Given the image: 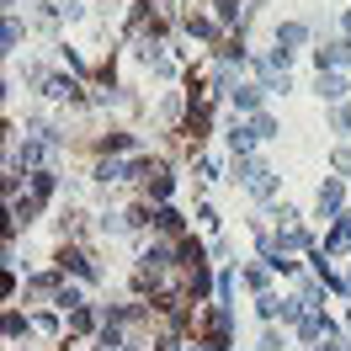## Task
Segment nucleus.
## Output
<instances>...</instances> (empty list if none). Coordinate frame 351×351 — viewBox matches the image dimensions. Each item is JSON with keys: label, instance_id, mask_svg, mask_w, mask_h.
I'll list each match as a JSON object with an SVG mask.
<instances>
[{"label": "nucleus", "instance_id": "obj_1", "mask_svg": "<svg viewBox=\"0 0 351 351\" xmlns=\"http://www.w3.org/2000/svg\"><path fill=\"white\" fill-rule=\"evenodd\" d=\"M304 38H308V27H304V22H287L282 32H277V48H287V53H293V48L304 43Z\"/></svg>", "mask_w": 351, "mask_h": 351}, {"label": "nucleus", "instance_id": "obj_2", "mask_svg": "<svg viewBox=\"0 0 351 351\" xmlns=\"http://www.w3.org/2000/svg\"><path fill=\"white\" fill-rule=\"evenodd\" d=\"M319 96H325V101H341V96H346V80H341V75H325V69H319Z\"/></svg>", "mask_w": 351, "mask_h": 351}, {"label": "nucleus", "instance_id": "obj_3", "mask_svg": "<svg viewBox=\"0 0 351 351\" xmlns=\"http://www.w3.org/2000/svg\"><path fill=\"white\" fill-rule=\"evenodd\" d=\"M229 144H234V154H250L256 144H261V133H256V128H234V133H229Z\"/></svg>", "mask_w": 351, "mask_h": 351}, {"label": "nucleus", "instance_id": "obj_4", "mask_svg": "<svg viewBox=\"0 0 351 351\" xmlns=\"http://www.w3.org/2000/svg\"><path fill=\"white\" fill-rule=\"evenodd\" d=\"M325 64H351V43H330V48H319V69Z\"/></svg>", "mask_w": 351, "mask_h": 351}, {"label": "nucleus", "instance_id": "obj_5", "mask_svg": "<svg viewBox=\"0 0 351 351\" xmlns=\"http://www.w3.org/2000/svg\"><path fill=\"white\" fill-rule=\"evenodd\" d=\"M341 208V181H325L319 186V213H335Z\"/></svg>", "mask_w": 351, "mask_h": 351}, {"label": "nucleus", "instance_id": "obj_6", "mask_svg": "<svg viewBox=\"0 0 351 351\" xmlns=\"http://www.w3.org/2000/svg\"><path fill=\"white\" fill-rule=\"evenodd\" d=\"M234 107L256 112V107H261V86H240V90H234Z\"/></svg>", "mask_w": 351, "mask_h": 351}, {"label": "nucleus", "instance_id": "obj_7", "mask_svg": "<svg viewBox=\"0 0 351 351\" xmlns=\"http://www.w3.org/2000/svg\"><path fill=\"white\" fill-rule=\"evenodd\" d=\"M64 271H80V277H90V261H86V256H75V250H69V256H64Z\"/></svg>", "mask_w": 351, "mask_h": 351}, {"label": "nucleus", "instance_id": "obj_8", "mask_svg": "<svg viewBox=\"0 0 351 351\" xmlns=\"http://www.w3.org/2000/svg\"><path fill=\"white\" fill-rule=\"evenodd\" d=\"M75 90H80L75 80H48V96H75Z\"/></svg>", "mask_w": 351, "mask_h": 351}, {"label": "nucleus", "instance_id": "obj_9", "mask_svg": "<svg viewBox=\"0 0 351 351\" xmlns=\"http://www.w3.org/2000/svg\"><path fill=\"white\" fill-rule=\"evenodd\" d=\"M298 245H308V234H304V229H287V234H282V250H298Z\"/></svg>", "mask_w": 351, "mask_h": 351}, {"label": "nucleus", "instance_id": "obj_10", "mask_svg": "<svg viewBox=\"0 0 351 351\" xmlns=\"http://www.w3.org/2000/svg\"><path fill=\"white\" fill-rule=\"evenodd\" d=\"M16 43H22V22L11 16V22H5V48H16Z\"/></svg>", "mask_w": 351, "mask_h": 351}, {"label": "nucleus", "instance_id": "obj_11", "mask_svg": "<svg viewBox=\"0 0 351 351\" xmlns=\"http://www.w3.org/2000/svg\"><path fill=\"white\" fill-rule=\"evenodd\" d=\"M16 160H22V165H38V160H43V144H27V149L16 154Z\"/></svg>", "mask_w": 351, "mask_h": 351}, {"label": "nucleus", "instance_id": "obj_12", "mask_svg": "<svg viewBox=\"0 0 351 351\" xmlns=\"http://www.w3.org/2000/svg\"><path fill=\"white\" fill-rule=\"evenodd\" d=\"M219 16H223V22H234V16H240V0H219Z\"/></svg>", "mask_w": 351, "mask_h": 351}, {"label": "nucleus", "instance_id": "obj_13", "mask_svg": "<svg viewBox=\"0 0 351 351\" xmlns=\"http://www.w3.org/2000/svg\"><path fill=\"white\" fill-rule=\"evenodd\" d=\"M346 27H351V11H346Z\"/></svg>", "mask_w": 351, "mask_h": 351}, {"label": "nucleus", "instance_id": "obj_14", "mask_svg": "<svg viewBox=\"0 0 351 351\" xmlns=\"http://www.w3.org/2000/svg\"><path fill=\"white\" fill-rule=\"evenodd\" d=\"M346 229H351V223H346Z\"/></svg>", "mask_w": 351, "mask_h": 351}, {"label": "nucleus", "instance_id": "obj_15", "mask_svg": "<svg viewBox=\"0 0 351 351\" xmlns=\"http://www.w3.org/2000/svg\"><path fill=\"white\" fill-rule=\"evenodd\" d=\"M208 351H213V346H208Z\"/></svg>", "mask_w": 351, "mask_h": 351}]
</instances>
